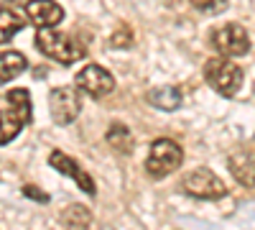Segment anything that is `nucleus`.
<instances>
[{"mask_svg": "<svg viewBox=\"0 0 255 230\" xmlns=\"http://www.w3.org/2000/svg\"><path fill=\"white\" fill-rule=\"evenodd\" d=\"M28 197H33V200H38V202H49V195L46 192H38L36 190V187H26V190H23Z\"/></svg>", "mask_w": 255, "mask_h": 230, "instance_id": "nucleus-18", "label": "nucleus"}, {"mask_svg": "<svg viewBox=\"0 0 255 230\" xmlns=\"http://www.w3.org/2000/svg\"><path fill=\"white\" fill-rule=\"evenodd\" d=\"M230 169H232V174L238 177V182L245 184L248 190H250V187H253V156L245 154V151L232 154V159H230Z\"/></svg>", "mask_w": 255, "mask_h": 230, "instance_id": "nucleus-13", "label": "nucleus"}, {"mask_svg": "<svg viewBox=\"0 0 255 230\" xmlns=\"http://www.w3.org/2000/svg\"><path fill=\"white\" fill-rule=\"evenodd\" d=\"M49 110H51L54 123H59V125L74 123L79 118V110H82L79 90L77 87H56L49 95Z\"/></svg>", "mask_w": 255, "mask_h": 230, "instance_id": "nucleus-6", "label": "nucleus"}, {"mask_svg": "<svg viewBox=\"0 0 255 230\" xmlns=\"http://www.w3.org/2000/svg\"><path fill=\"white\" fill-rule=\"evenodd\" d=\"M184 192L199 200H220L225 197L222 179L209 169H194L184 177Z\"/></svg>", "mask_w": 255, "mask_h": 230, "instance_id": "nucleus-7", "label": "nucleus"}, {"mask_svg": "<svg viewBox=\"0 0 255 230\" xmlns=\"http://www.w3.org/2000/svg\"><path fill=\"white\" fill-rule=\"evenodd\" d=\"M26 69H28V61L20 51H3L0 54V82H10Z\"/></svg>", "mask_w": 255, "mask_h": 230, "instance_id": "nucleus-11", "label": "nucleus"}, {"mask_svg": "<svg viewBox=\"0 0 255 230\" xmlns=\"http://www.w3.org/2000/svg\"><path fill=\"white\" fill-rule=\"evenodd\" d=\"M212 46L222 54V59L245 56L250 51V33L240 23H225L212 31Z\"/></svg>", "mask_w": 255, "mask_h": 230, "instance_id": "nucleus-5", "label": "nucleus"}, {"mask_svg": "<svg viewBox=\"0 0 255 230\" xmlns=\"http://www.w3.org/2000/svg\"><path fill=\"white\" fill-rule=\"evenodd\" d=\"M227 3H230V0H191V5H194L197 10H202V13H207V15L222 13L227 8Z\"/></svg>", "mask_w": 255, "mask_h": 230, "instance_id": "nucleus-17", "label": "nucleus"}, {"mask_svg": "<svg viewBox=\"0 0 255 230\" xmlns=\"http://www.w3.org/2000/svg\"><path fill=\"white\" fill-rule=\"evenodd\" d=\"M10 3H18V0H10Z\"/></svg>", "mask_w": 255, "mask_h": 230, "instance_id": "nucleus-19", "label": "nucleus"}, {"mask_svg": "<svg viewBox=\"0 0 255 230\" xmlns=\"http://www.w3.org/2000/svg\"><path fill=\"white\" fill-rule=\"evenodd\" d=\"M77 90L87 92L92 97H105L115 90V79L108 69H102L100 64H87L77 74Z\"/></svg>", "mask_w": 255, "mask_h": 230, "instance_id": "nucleus-8", "label": "nucleus"}, {"mask_svg": "<svg viewBox=\"0 0 255 230\" xmlns=\"http://www.w3.org/2000/svg\"><path fill=\"white\" fill-rule=\"evenodd\" d=\"M204 79L215 92H220L225 97H232L243 87V69L235 64V61L222 59V56L209 59L204 64Z\"/></svg>", "mask_w": 255, "mask_h": 230, "instance_id": "nucleus-3", "label": "nucleus"}, {"mask_svg": "<svg viewBox=\"0 0 255 230\" xmlns=\"http://www.w3.org/2000/svg\"><path fill=\"white\" fill-rule=\"evenodd\" d=\"M26 18L38 31H51L56 23H61L64 10L54 0H28L26 3Z\"/></svg>", "mask_w": 255, "mask_h": 230, "instance_id": "nucleus-9", "label": "nucleus"}, {"mask_svg": "<svg viewBox=\"0 0 255 230\" xmlns=\"http://www.w3.org/2000/svg\"><path fill=\"white\" fill-rule=\"evenodd\" d=\"M108 141L115 151H123V154H130L133 151V136L130 131L125 128L123 123H113L110 131H108Z\"/></svg>", "mask_w": 255, "mask_h": 230, "instance_id": "nucleus-15", "label": "nucleus"}, {"mask_svg": "<svg viewBox=\"0 0 255 230\" xmlns=\"http://www.w3.org/2000/svg\"><path fill=\"white\" fill-rule=\"evenodd\" d=\"M8 108L0 110V143H8L13 141L23 125L31 120V95L28 90H10L5 95Z\"/></svg>", "mask_w": 255, "mask_h": 230, "instance_id": "nucleus-2", "label": "nucleus"}, {"mask_svg": "<svg viewBox=\"0 0 255 230\" xmlns=\"http://www.w3.org/2000/svg\"><path fill=\"white\" fill-rule=\"evenodd\" d=\"M184 161V151L181 146L171 138H158L153 141L151 151L145 159V172L151 177H168L171 172H176Z\"/></svg>", "mask_w": 255, "mask_h": 230, "instance_id": "nucleus-4", "label": "nucleus"}, {"mask_svg": "<svg viewBox=\"0 0 255 230\" xmlns=\"http://www.w3.org/2000/svg\"><path fill=\"white\" fill-rule=\"evenodd\" d=\"M148 102L158 110H176L181 105V92L171 85H163V87H153L148 92Z\"/></svg>", "mask_w": 255, "mask_h": 230, "instance_id": "nucleus-12", "label": "nucleus"}, {"mask_svg": "<svg viewBox=\"0 0 255 230\" xmlns=\"http://www.w3.org/2000/svg\"><path fill=\"white\" fill-rule=\"evenodd\" d=\"M49 164L54 166L56 172H61V174H69V177H74L77 179V184H79V190H84L87 195H95V182H92V177L82 169V166L72 159V156H67V154H61V151H54L51 156H49Z\"/></svg>", "mask_w": 255, "mask_h": 230, "instance_id": "nucleus-10", "label": "nucleus"}, {"mask_svg": "<svg viewBox=\"0 0 255 230\" xmlns=\"http://www.w3.org/2000/svg\"><path fill=\"white\" fill-rule=\"evenodd\" d=\"M61 220H64V225H67L69 230H84V228H90V223H92L90 213L84 210V207H79V205L69 207V210L61 215Z\"/></svg>", "mask_w": 255, "mask_h": 230, "instance_id": "nucleus-16", "label": "nucleus"}, {"mask_svg": "<svg viewBox=\"0 0 255 230\" xmlns=\"http://www.w3.org/2000/svg\"><path fill=\"white\" fill-rule=\"evenodd\" d=\"M36 49L41 54H46L49 59L64 64V67H69L74 61L87 56V46H84L79 38H74L69 33H59V31H38Z\"/></svg>", "mask_w": 255, "mask_h": 230, "instance_id": "nucleus-1", "label": "nucleus"}, {"mask_svg": "<svg viewBox=\"0 0 255 230\" xmlns=\"http://www.w3.org/2000/svg\"><path fill=\"white\" fill-rule=\"evenodd\" d=\"M23 26H26V18H20V13L0 8V44H3V41H10Z\"/></svg>", "mask_w": 255, "mask_h": 230, "instance_id": "nucleus-14", "label": "nucleus"}]
</instances>
